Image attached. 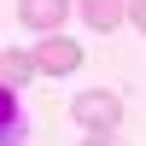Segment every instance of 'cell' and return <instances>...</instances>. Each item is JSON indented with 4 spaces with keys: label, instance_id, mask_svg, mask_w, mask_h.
I'll return each mask as SVG.
<instances>
[{
    "label": "cell",
    "instance_id": "cell-1",
    "mask_svg": "<svg viewBox=\"0 0 146 146\" xmlns=\"http://www.w3.org/2000/svg\"><path fill=\"white\" fill-rule=\"evenodd\" d=\"M70 117H76L82 135H88V129H117L123 123V94L117 88H82L76 100H70Z\"/></svg>",
    "mask_w": 146,
    "mask_h": 146
},
{
    "label": "cell",
    "instance_id": "cell-2",
    "mask_svg": "<svg viewBox=\"0 0 146 146\" xmlns=\"http://www.w3.org/2000/svg\"><path fill=\"white\" fill-rule=\"evenodd\" d=\"M35 64H41V76H76L88 58H82V41H70L64 29L41 35V47H35Z\"/></svg>",
    "mask_w": 146,
    "mask_h": 146
},
{
    "label": "cell",
    "instance_id": "cell-3",
    "mask_svg": "<svg viewBox=\"0 0 146 146\" xmlns=\"http://www.w3.org/2000/svg\"><path fill=\"white\" fill-rule=\"evenodd\" d=\"M70 6H76V0H18V23L35 29V35H53V29H64Z\"/></svg>",
    "mask_w": 146,
    "mask_h": 146
},
{
    "label": "cell",
    "instance_id": "cell-4",
    "mask_svg": "<svg viewBox=\"0 0 146 146\" xmlns=\"http://www.w3.org/2000/svg\"><path fill=\"white\" fill-rule=\"evenodd\" d=\"M76 12H82V23L94 35H111V29L129 23V0H76Z\"/></svg>",
    "mask_w": 146,
    "mask_h": 146
},
{
    "label": "cell",
    "instance_id": "cell-5",
    "mask_svg": "<svg viewBox=\"0 0 146 146\" xmlns=\"http://www.w3.org/2000/svg\"><path fill=\"white\" fill-rule=\"evenodd\" d=\"M41 76V64H35V53H23V47H0V82L6 88H29V82Z\"/></svg>",
    "mask_w": 146,
    "mask_h": 146
},
{
    "label": "cell",
    "instance_id": "cell-6",
    "mask_svg": "<svg viewBox=\"0 0 146 146\" xmlns=\"http://www.w3.org/2000/svg\"><path fill=\"white\" fill-rule=\"evenodd\" d=\"M23 140H29V123L18 111V88L0 82V146H23Z\"/></svg>",
    "mask_w": 146,
    "mask_h": 146
},
{
    "label": "cell",
    "instance_id": "cell-7",
    "mask_svg": "<svg viewBox=\"0 0 146 146\" xmlns=\"http://www.w3.org/2000/svg\"><path fill=\"white\" fill-rule=\"evenodd\" d=\"M82 146H123V135H117V129H88Z\"/></svg>",
    "mask_w": 146,
    "mask_h": 146
},
{
    "label": "cell",
    "instance_id": "cell-8",
    "mask_svg": "<svg viewBox=\"0 0 146 146\" xmlns=\"http://www.w3.org/2000/svg\"><path fill=\"white\" fill-rule=\"evenodd\" d=\"M129 23H135V29L146 35V0H129Z\"/></svg>",
    "mask_w": 146,
    "mask_h": 146
}]
</instances>
